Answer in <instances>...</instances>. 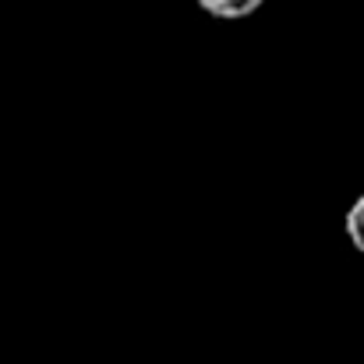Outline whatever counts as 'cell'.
<instances>
[{
  "mask_svg": "<svg viewBox=\"0 0 364 364\" xmlns=\"http://www.w3.org/2000/svg\"><path fill=\"white\" fill-rule=\"evenodd\" d=\"M205 14H213V18H223V21H237V18H247V14H255L265 0H195Z\"/></svg>",
  "mask_w": 364,
  "mask_h": 364,
  "instance_id": "obj_1",
  "label": "cell"
},
{
  "mask_svg": "<svg viewBox=\"0 0 364 364\" xmlns=\"http://www.w3.org/2000/svg\"><path fill=\"white\" fill-rule=\"evenodd\" d=\"M343 227H347V237H350V244L358 247L364 255V195L347 209V216H343Z\"/></svg>",
  "mask_w": 364,
  "mask_h": 364,
  "instance_id": "obj_2",
  "label": "cell"
}]
</instances>
